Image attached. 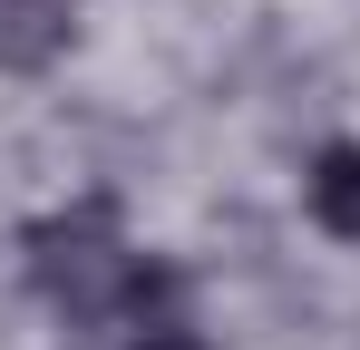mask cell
Here are the masks:
<instances>
[{"mask_svg":"<svg viewBox=\"0 0 360 350\" xmlns=\"http://www.w3.org/2000/svg\"><path fill=\"white\" fill-rule=\"evenodd\" d=\"M30 283H39V302L68 311V321H127V311H146V302L166 292V273L136 263V243H127L108 195H78L68 214L30 224Z\"/></svg>","mask_w":360,"mask_h":350,"instance_id":"6da1fadb","label":"cell"},{"mask_svg":"<svg viewBox=\"0 0 360 350\" xmlns=\"http://www.w3.org/2000/svg\"><path fill=\"white\" fill-rule=\"evenodd\" d=\"M302 205H311V224H321V233L360 243V146H351V136L311 156V175H302Z\"/></svg>","mask_w":360,"mask_h":350,"instance_id":"7a4b0ae2","label":"cell"},{"mask_svg":"<svg viewBox=\"0 0 360 350\" xmlns=\"http://www.w3.org/2000/svg\"><path fill=\"white\" fill-rule=\"evenodd\" d=\"M68 49V0H0V68H49Z\"/></svg>","mask_w":360,"mask_h":350,"instance_id":"3957f363","label":"cell"},{"mask_svg":"<svg viewBox=\"0 0 360 350\" xmlns=\"http://www.w3.org/2000/svg\"><path fill=\"white\" fill-rule=\"evenodd\" d=\"M127 350H205L195 331H146V341H127Z\"/></svg>","mask_w":360,"mask_h":350,"instance_id":"277c9868","label":"cell"}]
</instances>
